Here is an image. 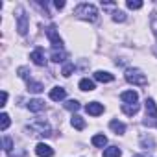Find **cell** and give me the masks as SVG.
Instances as JSON below:
<instances>
[{
  "instance_id": "ba28073f",
  "label": "cell",
  "mask_w": 157,
  "mask_h": 157,
  "mask_svg": "<svg viewBox=\"0 0 157 157\" xmlns=\"http://www.w3.org/2000/svg\"><path fill=\"white\" fill-rule=\"evenodd\" d=\"M35 153H37L39 157H52V155H54V150H52L48 144L39 142V144L35 146Z\"/></svg>"
},
{
  "instance_id": "44dd1931",
  "label": "cell",
  "mask_w": 157,
  "mask_h": 157,
  "mask_svg": "<svg viewBox=\"0 0 157 157\" xmlns=\"http://www.w3.org/2000/svg\"><path fill=\"white\" fill-rule=\"evenodd\" d=\"M67 59V54L63 52V50H54L52 52V61L54 63H61V61H65Z\"/></svg>"
},
{
  "instance_id": "9c48e42d",
  "label": "cell",
  "mask_w": 157,
  "mask_h": 157,
  "mask_svg": "<svg viewBox=\"0 0 157 157\" xmlns=\"http://www.w3.org/2000/svg\"><path fill=\"white\" fill-rule=\"evenodd\" d=\"M65 96H67V91H65L63 87H54V89H50V100L61 102V100H65Z\"/></svg>"
},
{
  "instance_id": "7c38bea8",
  "label": "cell",
  "mask_w": 157,
  "mask_h": 157,
  "mask_svg": "<svg viewBox=\"0 0 157 157\" xmlns=\"http://www.w3.org/2000/svg\"><path fill=\"white\" fill-rule=\"evenodd\" d=\"M94 80H96V82H102V83H111V82L115 80V76L109 74V72L98 70V72H94Z\"/></svg>"
},
{
  "instance_id": "8992f818",
  "label": "cell",
  "mask_w": 157,
  "mask_h": 157,
  "mask_svg": "<svg viewBox=\"0 0 157 157\" xmlns=\"http://www.w3.org/2000/svg\"><path fill=\"white\" fill-rule=\"evenodd\" d=\"M30 59L37 65V67H44L46 65V59H44V50L41 46H37L32 54H30Z\"/></svg>"
},
{
  "instance_id": "4dcf8cb0",
  "label": "cell",
  "mask_w": 157,
  "mask_h": 157,
  "mask_svg": "<svg viewBox=\"0 0 157 157\" xmlns=\"http://www.w3.org/2000/svg\"><path fill=\"white\" fill-rule=\"evenodd\" d=\"M151 28H153V33L157 35V19H155V21H151Z\"/></svg>"
},
{
  "instance_id": "3957f363",
  "label": "cell",
  "mask_w": 157,
  "mask_h": 157,
  "mask_svg": "<svg viewBox=\"0 0 157 157\" xmlns=\"http://www.w3.org/2000/svg\"><path fill=\"white\" fill-rule=\"evenodd\" d=\"M124 78H126V82H128V83L140 85V87L148 83V78H146L139 68H128V70H126V74H124Z\"/></svg>"
},
{
  "instance_id": "8fae6325",
  "label": "cell",
  "mask_w": 157,
  "mask_h": 157,
  "mask_svg": "<svg viewBox=\"0 0 157 157\" xmlns=\"http://www.w3.org/2000/svg\"><path fill=\"white\" fill-rule=\"evenodd\" d=\"M120 100H122L124 104H137L139 94H137L135 91H124V93L120 94Z\"/></svg>"
},
{
  "instance_id": "e0dca14e",
  "label": "cell",
  "mask_w": 157,
  "mask_h": 157,
  "mask_svg": "<svg viewBox=\"0 0 157 157\" xmlns=\"http://www.w3.org/2000/svg\"><path fill=\"white\" fill-rule=\"evenodd\" d=\"M91 142H93V146H96V148H104V146L107 144V137H105V135H94Z\"/></svg>"
},
{
  "instance_id": "9a60e30c",
  "label": "cell",
  "mask_w": 157,
  "mask_h": 157,
  "mask_svg": "<svg viewBox=\"0 0 157 157\" xmlns=\"http://www.w3.org/2000/svg\"><path fill=\"white\" fill-rule=\"evenodd\" d=\"M122 113H126L128 117H133L139 113V104H122Z\"/></svg>"
},
{
  "instance_id": "277c9868",
  "label": "cell",
  "mask_w": 157,
  "mask_h": 157,
  "mask_svg": "<svg viewBox=\"0 0 157 157\" xmlns=\"http://www.w3.org/2000/svg\"><path fill=\"white\" fill-rule=\"evenodd\" d=\"M46 37L50 39V43H52V46H54L56 50H57V48H59V50L63 48V39L59 37V33H57V30H56L54 24H50V26L46 28Z\"/></svg>"
},
{
  "instance_id": "30bf717a",
  "label": "cell",
  "mask_w": 157,
  "mask_h": 157,
  "mask_svg": "<svg viewBox=\"0 0 157 157\" xmlns=\"http://www.w3.org/2000/svg\"><path fill=\"white\" fill-rule=\"evenodd\" d=\"M85 111H87L89 115H93V117H98V115H102V113H104V105H102V104H98V102H91V104H87Z\"/></svg>"
},
{
  "instance_id": "52a82bcc",
  "label": "cell",
  "mask_w": 157,
  "mask_h": 157,
  "mask_svg": "<svg viewBox=\"0 0 157 157\" xmlns=\"http://www.w3.org/2000/svg\"><path fill=\"white\" fill-rule=\"evenodd\" d=\"M146 118H157V104L153 98H146Z\"/></svg>"
},
{
  "instance_id": "603a6c76",
  "label": "cell",
  "mask_w": 157,
  "mask_h": 157,
  "mask_svg": "<svg viewBox=\"0 0 157 157\" xmlns=\"http://www.w3.org/2000/svg\"><path fill=\"white\" fill-rule=\"evenodd\" d=\"M65 109H68V111H78V109H80V102H78V100H67V102H65Z\"/></svg>"
},
{
  "instance_id": "83f0119b",
  "label": "cell",
  "mask_w": 157,
  "mask_h": 157,
  "mask_svg": "<svg viewBox=\"0 0 157 157\" xmlns=\"http://www.w3.org/2000/svg\"><path fill=\"white\" fill-rule=\"evenodd\" d=\"M142 146H144L146 150H153L155 142H153V139H142Z\"/></svg>"
},
{
  "instance_id": "f546056e",
  "label": "cell",
  "mask_w": 157,
  "mask_h": 157,
  "mask_svg": "<svg viewBox=\"0 0 157 157\" xmlns=\"http://www.w3.org/2000/svg\"><path fill=\"white\" fill-rule=\"evenodd\" d=\"M6 102H8V93H6V91H2V104H0V105L4 107V105H6Z\"/></svg>"
},
{
  "instance_id": "6da1fadb",
  "label": "cell",
  "mask_w": 157,
  "mask_h": 157,
  "mask_svg": "<svg viewBox=\"0 0 157 157\" xmlns=\"http://www.w3.org/2000/svg\"><path fill=\"white\" fill-rule=\"evenodd\" d=\"M26 133L32 135V137H50L52 135V129H50V124L44 118H35L26 128Z\"/></svg>"
},
{
  "instance_id": "2e32d148",
  "label": "cell",
  "mask_w": 157,
  "mask_h": 157,
  "mask_svg": "<svg viewBox=\"0 0 157 157\" xmlns=\"http://www.w3.org/2000/svg\"><path fill=\"white\" fill-rule=\"evenodd\" d=\"M109 128H111L117 135H124V133H126V124H122V122H118V120H111V122H109Z\"/></svg>"
},
{
  "instance_id": "ac0fdd59",
  "label": "cell",
  "mask_w": 157,
  "mask_h": 157,
  "mask_svg": "<svg viewBox=\"0 0 157 157\" xmlns=\"http://www.w3.org/2000/svg\"><path fill=\"white\" fill-rule=\"evenodd\" d=\"M120 155H122V151L118 146H111V148L104 150V157H120Z\"/></svg>"
},
{
  "instance_id": "7402d4cb",
  "label": "cell",
  "mask_w": 157,
  "mask_h": 157,
  "mask_svg": "<svg viewBox=\"0 0 157 157\" xmlns=\"http://www.w3.org/2000/svg\"><path fill=\"white\" fill-rule=\"evenodd\" d=\"M10 115L8 113H2V115H0V129H2V131H6L8 128H10Z\"/></svg>"
},
{
  "instance_id": "cb8c5ba5",
  "label": "cell",
  "mask_w": 157,
  "mask_h": 157,
  "mask_svg": "<svg viewBox=\"0 0 157 157\" xmlns=\"http://www.w3.org/2000/svg\"><path fill=\"white\" fill-rule=\"evenodd\" d=\"M126 6H128L129 10H140V8H142V2H140V0H128Z\"/></svg>"
},
{
  "instance_id": "d4e9b609",
  "label": "cell",
  "mask_w": 157,
  "mask_h": 157,
  "mask_svg": "<svg viewBox=\"0 0 157 157\" xmlns=\"http://www.w3.org/2000/svg\"><path fill=\"white\" fill-rule=\"evenodd\" d=\"M113 21H115V22H124V21H126V13L120 11V10H117V11L113 13Z\"/></svg>"
},
{
  "instance_id": "d6a6232c",
  "label": "cell",
  "mask_w": 157,
  "mask_h": 157,
  "mask_svg": "<svg viewBox=\"0 0 157 157\" xmlns=\"http://www.w3.org/2000/svg\"><path fill=\"white\" fill-rule=\"evenodd\" d=\"M137 157H140V155H137Z\"/></svg>"
},
{
  "instance_id": "5b68a950",
  "label": "cell",
  "mask_w": 157,
  "mask_h": 157,
  "mask_svg": "<svg viewBox=\"0 0 157 157\" xmlns=\"http://www.w3.org/2000/svg\"><path fill=\"white\" fill-rule=\"evenodd\" d=\"M17 30L21 35H26V32H28V17L24 15L22 10L17 11Z\"/></svg>"
},
{
  "instance_id": "d6986e66",
  "label": "cell",
  "mask_w": 157,
  "mask_h": 157,
  "mask_svg": "<svg viewBox=\"0 0 157 157\" xmlns=\"http://www.w3.org/2000/svg\"><path fill=\"white\" fill-rule=\"evenodd\" d=\"M70 122H72V126H74L76 129H80V131H82V129H85V120H83L80 115H74Z\"/></svg>"
},
{
  "instance_id": "4fadbf2b",
  "label": "cell",
  "mask_w": 157,
  "mask_h": 157,
  "mask_svg": "<svg viewBox=\"0 0 157 157\" xmlns=\"http://www.w3.org/2000/svg\"><path fill=\"white\" fill-rule=\"evenodd\" d=\"M26 85H28V91L30 93H35V94H39V93L44 91V85L39 83V82H33L32 78H28V80H26Z\"/></svg>"
},
{
  "instance_id": "f1b7e54d",
  "label": "cell",
  "mask_w": 157,
  "mask_h": 157,
  "mask_svg": "<svg viewBox=\"0 0 157 157\" xmlns=\"http://www.w3.org/2000/svg\"><path fill=\"white\" fill-rule=\"evenodd\" d=\"M54 6H56L57 10H63V8H65V2H63V0H56V2H54Z\"/></svg>"
},
{
  "instance_id": "7a4b0ae2",
  "label": "cell",
  "mask_w": 157,
  "mask_h": 157,
  "mask_svg": "<svg viewBox=\"0 0 157 157\" xmlns=\"http://www.w3.org/2000/svg\"><path fill=\"white\" fill-rule=\"evenodd\" d=\"M74 15L78 19H83V21H89V22H96L98 21V10L93 4H80L74 10Z\"/></svg>"
},
{
  "instance_id": "4316f807",
  "label": "cell",
  "mask_w": 157,
  "mask_h": 157,
  "mask_svg": "<svg viewBox=\"0 0 157 157\" xmlns=\"http://www.w3.org/2000/svg\"><path fill=\"white\" fill-rule=\"evenodd\" d=\"M4 151H8V153H11V148H13V140L10 139V137H4Z\"/></svg>"
},
{
  "instance_id": "484cf974",
  "label": "cell",
  "mask_w": 157,
  "mask_h": 157,
  "mask_svg": "<svg viewBox=\"0 0 157 157\" xmlns=\"http://www.w3.org/2000/svg\"><path fill=\"white\" fill-rule=\"evenodd\" d=\"M72 70H74V65H72V63H67V65L63 67V70H61V74H63L65 78H68V76L72 74Z\"/></svg>"
},
{
  "instance_id": "5bb4252c",
  "label": "cell",
  "mask_w": 157,
  "mask_h": 157,
  "mask_svg": "<svg viewBox=\"0 0 157 157\" xmlns=\"http://www.w3.org/2000/svg\"><path fill=\"white\" fill-rule=\"evenodd\" d=\"M44 107H46V105H44V100H39V98H33V100L28 102V109L33 111V113H39V111H43Z\"/></svg>"
},
{
  "instance_id": "ffe728a7",
  "label": "cell",
  "mask_w": 157,
  "mask_h": 157,
  "mask_svg": "<svg viewBox=\"0 0 157 157\" xmlns=\"http://www.w3.org/2000/svg\"><path fill=\"white\" fill-rule=\"evenodd\" d=\"M80 89L82 91H94V82L89 80V78H83V80L80 82Z\"/></svg>"
},
{
  "instance_id": "1f68e13d",
  "label": "cell",
  "mask_w": 157,
  "mask_h": 157,
  "mask_svg": "<svg viewBox=\"0 0 157 157\" xmlns=\"http://www.w3.org/2000/svg\"><path fill=\"white\" fill-rule=\"evenodd\" d=\"M153 54H155V56H157V44H155V46H153Z\"/></svg>"
}]
</instances>
